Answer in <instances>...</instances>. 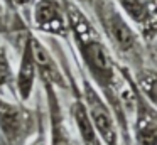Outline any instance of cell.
I'll list each match as a JSON object with an SVG mask.
<instances>
[{"instance_id":"obj_4","label":"cell","mask_w":157,"mask_h":145,"mask_svg":"<svg viewBox=\"0 0 157 145\" xmlns=\"http://www.w3.org/2000/svg\"><path fill=\"white\" fill-rule=\"evenodd\" d=\"M78 71H79V76H81V83L78 84L79 93H81L83 103H85L86 110H88V115L91 118L93 127H95L101 143L103 145H122L120 132H118L115 116H113L110 106L106 105L103 96L91 84V81L86 78V74L83 73V69L79 66H78Z\"/></svg>"},{"instance_id":"obj_9","label":"cell","mask_w":157,"mask_h":145,"mask_svg":"<svg viewBox=\"0 0 157 145\" xmlns=\"http://www.w3.org/2000/svg\"><path fill=\"white\" fill-rule=\"evenodd\" d=\"M32 51H34L36 64H37V76L46 78L56 90L68 91V79H66L64 73H63L61 66H59L58 59L51 54V51L48 49L44 42L36 36V32L32 30Z\"/></svg>"},{"instance_id":"obj_14","label":"cell","mask_w":157,"mask_h":145,"mask_svg":"<svg viewBox=\"0 0 157 145\" xmlns=\"http://www.w3.org/2000/svg\"><path fill=\"white\" fill-rule=\"evenodd\" d=\"M2 13H4V2L0 0V15H2Z\"/></svg>"},{"instance_id":"obj_5","label":"cell","mask_w":157,"mask_h":145,"mask_svg":"<svg viewBox=\"0 0 157 145\" xmlns=\"http://www.w3.org/2000/svg\"><path fill=\"white\" fill-rule=\"evenodd\" d=\"M122 15L142 37L145 47L155 56L157 37V12L155 0H113Z\"/></svg>"},{"instance_id":"obj_8","label":"cell","mask_w":157,"mask_h":145,"mask_svg":"<svg viewBox=\"0 0 157 145\" xmlns=\"http://www.w3.org/2000/svg\"><path fill=\"white\" fill-rule=\"evenodd\" d=\"M32 29L24 37L19 52H21V61H19L17 71H14V91L15 96L21 103H27L32 98L36 90V81H37V64H36L34 51H32Z\"/></svg>"},{"instance_id":"obj_11","label":"cell","mask_w":157,"mask_h":145,"mask_svg":"<svg viewBox=\"0 0 157 145\" xmlns=\"http://www.w3.org/2000/svg\"><path fill=\"white\" fill-rule=\"evenodd\" d=\"M12 93L15 96L14 91V67L9 59V51L4 44H0V94Z\"/></svg>"},{"instance_id":"obj_12","label":"cell","mask_w":157,"mask_h":145,"mask_svg":"<svg viewBox=\"0 0 157 145\" xmlns=\"http://www.w3.org/2000/svg\"><path fill=\"white\" fill-rule=\"evenodd\" d=\"M27 145H49L48 143V121H46V111L39 103V115H37V130Z\"/></svg>"},{"instance_id":"obj_7","label":"cell","mask_w":157,"mask_h":145,"mask_svg":"<svg viewBox=\"0 0 157 145\" xmlns=\"http://www.w3.org/2000/svg\"><path fill=\"white\" fill-rule=\"evenodd\" d=\"M42 91L46 94V121H48V143L49 145H76L69 133L66 115L59 98V91L46 78L37 76Z\"/></svg>"},{"instance_id":"obj_3","label":"cell","mask_w":157,"mask_h":145,"mask_svg":"<svg viewBox=\"0 0 157 145\" xmlns=\"http://www.w3.org/2000/svg\"><path fill=\"white\" fill-rule=\"evenodd\" d=\"M118 71L130 93L128 111H132L130 138L132 145H157V108L139 91L133 78L125 66L118 64Z\"/></svg>"},{"instance_id":"obj_13","label":"cell","mask_w":157,"mask_h":145,"mask_svg":"<svg viewBox=\"0 0 157 145\" xmlns=\"http://www.w3.org/2000/svg\"><path fill=\"white\" fill-rule=\"evenodd\" d=\"M73 2H76L81 9H85V7L86 9H91V5L95 3V0H73Z\"/></svg>"},{"instance_id":"obj_6","label":"cell","mask_w":157,"mask_h":145,"mask_svg":"<svg viewBox=\"0 0 157 145\" xmlns=\"http://www.w3.org/2000/svg\"><path fill=\"white\" fill-rule=\"evenodd\" d=\"M29 27L49 36V39L68 40L69 37L68 20L59 0H34Z\"/></svg>"},{"instance_id":"obj_1","label":"cell","mask_w":157,"mask_h":145,"mask_svg":"<svg viewBox=\"0 0 157 145\" xmlns=\"http://www.w3.org/2000/svg\"><path fill=\"white\" fill-rule=\"evenodd\" d=\"M90 10L96 20V29L117 63L125 66L130 73H137L145 66H154L155 56L149 52L142 37L122 15L113 0H95Z\"/></svg>"},{"instance_id":"obj_2","label":"cell","mask_w":157,"mask_h":145,"mask_svg":"<svg viewBox=\"0 0 157 145\" xmlns=\"http://www.w3.org/2000/svg\"><path fill=\"white\" fill-rule=\"evenodd\" d=\"M37 108L0 94V145H27L37 130Z\"/></svg>"},{"instance_id":"obj_10","label":"cell","mask_w":157,"mask_h":145,"mask_svg":"<svg viewBox=\"0 0 157 145\" xmlns=\"http://www.w3.org/2000/svg\"><path fill=\"white\" fill-rule=\"evenodd\" d=\"M133 78V83L139 88V91L150 101L155 105V84H157V74L154 66H145L137 73H130Z\"/></svg>"}]
</instances>
